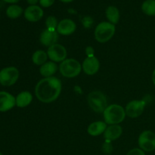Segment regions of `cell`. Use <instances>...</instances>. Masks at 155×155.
Masks as SVG:
<instances>
[{
  "label": "cell",
  "mask_w": 155,
  "mask_h": 155,
  "mask_svg": "<svg viewBox=\"0 0 155 155\" xmlns=\"http://www.w3.org/2000/svg\"><path fill=\"white\" fill-rule=\"evenodd\" d=\"M61 92V82L54 77L42 79L35 88L36 98L43 103H51L55 101L60 95Z\"/></svg>",
  "instance_id": "1"
},
{
  "label": "cell",
  "mask_w": 155,
  "mask_h": 155,
  "mask_svg": "<svg viewBox=\"0 0 155 155\" xmlns=\"http://www.w3.org/2000/svg\"><path fill=\"white\" fill-rule=\"evenodd\" d=\"M104 121L109 125L119 124L126 117L125 109L119 104H110L103 112Z\"/></svg>",
  "instance_id": "2"
},
{
  "label": "cell",
  "mask_w": 155,
  "mask_h": 155,
  "mask_svg": "<svg viewBox=\"0 0 155 155\" xmlns=\"http://www.w3.org/2000/svg\"><path fill=\"white\" fill-rule=\"evenodd\" d=\"M89 107L96 113H103L107 107V100L105 95L101 91L90 92L87 98Z\"/></svg>",
  "instance_id": "3"
},
{
  "label": "cell",
  "mask_w": 155,
  "mask_h": 155,
  "mask_svg": "<svg viewBox=\"0 0 155 155\" xmlns=\"http://www.w3.org/2000/svg\"><path fill=\"white\" fill-rule=\"evenodd\" d=\"M114 24H110V22H101L97 25L95 30V39L101 43L107 42L111 39L115 33Z\"/></svg>",
  "instance_id": "4"
},
{
  "label": "cell",
  "mask_w": 155,
  "mask_h": 155,
  "mask_svg": "<svg viewBox=\"0 0 155 155\" xmlns=\"http://www.w3.org/2000/svg\"><path fill=\"white\" fill-rule=\"evenodd\" d=\"M60 72L63 77L67 78H74L77 77L80 74L82 70V66L74 58L65 59L60 64Z\"/></svg>",
  "instance_id": "5"
},
{
  "label": "cell",
  "mask_w": 155,
  "mask_h": 155,
  "mask_svg": "<svg viewBox=\"0 0 155 155\" xmlns=\"http://www.w3.org/2000/svg\"><path fill=\"white\" fill-rule=\"evenodd\" d=\"M19 77V71L15 67L5 68L0 71V83L2 86H10L15 84Z\"/></svg>",
  "instance_id": "6"
},
{
  "label": "cell",
  "mask_w": 155,
  "mask_h": 155,
  "mask_svg": "<svg viewBox=\"0 0 155 155\" xmlns=\"http://www.w3.org/2000/svg\"><path fill=\"white\" fill-rule=\"evenodd\" d=\"M139 145L144 151L150 152L155 149V134L150 130H145L139 135Z\"/></svg>",
  "instance_id": "7"
},
{
  "label": "cell",
  "mask_w": 155,
  "mask_h": 155,
  "mask_svg": "<svg viewBox=\"0 0 155 155\" xmlns=\"http://www.w3.org/2000/svg\"><path fill=\"white\" fill-rule=\"evenodd\" d=\"M146 101L145 100H133L127 104L125 108L126 114L131 118L140 116L145 110Z\"/></svg>",
  "instance_id": "8"
},
{
  "label": "cell",
  "mask_w": 155,
  "mask_h": 155,
  "mask_svg": "<svg viewBox=\"0 0 155 155\" xmlns=\"http://www.w3.org/2000/svg\"><path fill=\"white\" fill-rule=\"evenodd\" d=\"M47 54L50 60L53 62L64 61L67 57V50L64 46L61 44H54L48 47Z\"/></svg>",
  "instance_id": "9"
},
{
  "label": "cell",
  "mask_w": 155,
  "mask_h": 155,
  "mask_svg": "<svg viewBox=\"0 0 155 155\" xmlns=\"http://www.w3.org/2000/svg\"><path fill=\"white\" fill-rule=\"evenodd\" d=\"M100 68L99 61L96 57H87L83 61L82 68L87 75H94L98 71Z\"/></svg>",
  "instance_id": "10"
},
{
  "label": "cell",
  "mask_w": 155,
  "mask_h": 155,
  "mask_svg": "<svg viewBox=\"0 0 155 155\" xmlns=\"http://www.w3.org/2000/svg\"><path fill=\"white\" fill-rule=\"evenodd\" d=\"M58 39V33L57 30H50L46 29L40 34L39 41L43 45L50 47L54 45Z\"/></svg>",
  "instance_id": "11"
},
{
  "label": "cell",
  "mask_w": 155,
  "mask_h": 155,
  "mask_svg": "<svg viewBox=\"0 0 155 155\" xmlns=\"http://www.w3.org/2000/svg\"><path fill=\"white\" fill-rule=\"evenodd\" d=\"M16 104V98L7 92H0V111L11 110Z\"/></svg>",
  "instance_id": "12"
},
{
  "label": "cell",
  "mask_w": 155,
  "mask_h": 155,
  "mask_svg": "<svg viewBox=\"0 0 155 155\" xmlns=\"http://www.w3.org/2000/svg\"><path fill=\"white\" fill-rule=\"evenodd\" d=\"M77 25L75 22L71 19H64L58 23L57 27V32L58 34L63 36H69L75 32Z\"/></svg>",
  "instance_id": "13"
},
{
  "label": "cell",
  "mask_w": 155,
  "mask_h": 155,
  "mask_svg": "<svg viewBox=\"0 0 155 155\" xmlns=\"http://www.w3.org/2000/svg\"><path fill=\"white\" fill-rule=\"evenodd\" d=\"M43 10L38 5H30L24 11V18L30 22H36L43 17Z\"/></svg>",
  "instance_id": "14"
},
{
  "label": "cell",
  "mask_w": 155,
  "mask_h": 155,
  "mask_svg": "<svg viewBox=\"0 0 155 155\" xmlns=\"http://www.w3.org/2000/svg\"><path fill=\"white\" fill-rule=\"evenodd\" d=\"M123 130L122 127L118 124L115 125H110L107 127L106 130L104 133V137L105 140H108L112 142L116 139H119L122 135Z\"/></svg>",
  "instance_id": "15"
},
{
  "label": "cell",
  "mask_w": 155,
  "mask_h": 155,
  "mask_svg": "<svg viewBox=\"0 0 155 155\" xmlns=\"http://www.w3.org/2000/svg\"><path fill=\"white\" fill-rule=\"evenodd\" d=\"M107 124L103 121H96L89 126L87 132L90 136H98L104 133L107 129Z\"/></svg>",
  "instance_id": "16"
},
{
  "label": "cell",
  "mask_w": 155,
  "mask_h": 155,
  "mask_svg": "<svg viewBox=\"0 0 155 155\" xmlns=\"http://www.w3.org/2000/svg\"><path fill=\"white\" fill-rule=\"evenodd\" d=\"M58 70V66L54 62L48 61L42 64L39 69V73L45 78L51 77L56 73Z\"/></svg>",
  "instance_id": "17"
},
{
  "label": "cell",
  "mask_w": 155,
  "mask_h": 155,
  "mask_svg": "<svg viewBox=\"0 0 155 155\" xmlns=\"http://www.w3.org/2000/svg\"><path fill=\"white\" fill-rule=\"evenodd\" d=\"M33 101V95L30 92L24 91L21 92L16 97V105L19 107H25Z\"/></svg>",
  "instance_id": "18"
},
{
  "label": "cell",
  "mask_w": 155,
  "mask_h": 155,
  "mask_svg": "<svg viewBox=\"0 0 155 155\" xmlns=\"http://www.w3.org/2000/svg\"><path fill=\"white\" fill-rule=\"evenodd\" d=\"M106 18L112 24H117L120 21V12L115 6H109L106 9Z\"/></svg>",
  "instance_id": "19"
},
{
  "label": "cell",
  "mask_w": 155,
  "mask_h": 155,
  "mask_svg": "<svg viewBox=\"0 0 155 155\" xmlns=\"http://www.w3.org/2000/svg\"><path fill=\"white\" fill-rule=\"evenodd\" d=\"M47 58H48V54L47 52L42 51V50H38L33 53L32 56V61L33 64L38 66H42L45 63H46Z\"/></svg>",
  "instance_id": "20"
},
{
  "label": "cell",
  "mask_w": 155,
  "mask_h": 155,
  "mask_svg": "<svg viewBox=\"0 0 155 155\" xmlns=\"http://www.w3.org/2000/svg\"><path fill=\"white\" fill-rule=\"evenodd\" d=\"M23 8L18 5H12L6 10V15L12 19L18 18L22 15Z\"/></svg>",
  "instance_id": "21"
},
{
  "label": "cell",
  "mask_w": 155,
  "mask_h": 155,
  "mask_svg": "<svg viewBox=\"0 0 155 155\" xmlns=\"http://www.w3.org/2000/svg\"><path fill=\"white\" fill-rule=\"evenodd\" d=\"M142 10L143 13L148 16L155 15V0H146L142 5Z\"/></svg>",
  "instance_id": "22"
},
{
  "label": "cell",
  "mask_w": 155,
  "mask_h": 155,
  "mask_svg": "<svg viewBox=\"0 0 155 155\" xmlns=\"http://www.w3.org/2000/svg\"><path fill=\"white\" fill-rule=\"evenodd\" d=\"M58 24V23L57 19L54 16L48 17L46 21H45V25H46L48 30H57Z\"/></svg>",
  "instance_id": "23"
},
{
  "label": "cell",
  "mask_w": 155,
  "mask_h": 155,
  "mask_svg": "<svg viewBox=\"0 0 155 155\" xmlns=\"http://www.w3.org/2000/svg\"><path fill=\"white\" fill-rule=\"evenodd\" d=\"M102 151L106 154H111L112 151H113V145H112L110 141L105 140V142L102 145Z\"/></svg>",
  "instance_id": "24"
},
{
  "label": "cell",
  "mask_w": 155,
  "mask_h": 155,
  "mask_svg": "<svg viewBox=\"0 0 155 155\" xmlns=\"http://www.w3.org/2000/svg\"><path fill=\"white\" fill-rule=\"evenodd\" d=\"M94 21L92 19V18L89 16H86L82 19V24L83 26L84 27V28L89 29L90 27H92V26L93 25Z\"/></svg>",
  "instance_id": "25"
},
{
  "label": "cell",
  "mask_w": 155,
  "mask_h": 155,
  "mask_svg": "<svg viewBox=\"0 0 155 155\" xmlns=\"http://www.w3.org/2000/svg\"><path fill=\"white\" fill-rule=\"evenodd\" d=\"M127 155H145V151H142L141 148H133L130 150Z\"/></svg>",
  "instance_id": "26"
},
{
  "label": "cell",
  "mask_w": 155,
  "mask_h": 155,
  "mask_svg": "<svg viewBox=\"0 0 155 155\" xmlns=\"http://www.w3.org/2000/svg\"><path fill=\"white\" fill-rule=\"evenodd\" d=\"M54 2V0H39V4L44 8H48L52 5Z\"/></svg>",
  "instance_id": "27"
},
{
  "label": "cell",
  "mask_w": 155,
  "mask_h": 155,
  "mask_svg": "<svg viewBox=\"0 0 155 155\" xmlns=\"http://www.w3.org/2000/svg\"><path fill=\"white\" fill-rule=\"evenodd\" d=\"M86 54L87 57H93V56H95V49L92 46L86 47Z\"/></svg>",
  "instance_id": "28"
},
{
  "label": "cell",
  "mask_w": 155,
  "mask_h": 155,
  "mask_svg": "<svg viewBox=\"0 0 155 155\" xmlns=\"http://www.w3.org/2000/svg\"><path fill=\"white\" fill-rule=\"evenodd\" d=\"M38 1H39V0H27V2H28L29 4L31 5H36V4L38 2Z\"/></svg>",
  "instance_id": "29"
},
{
  "label": "cell",
  "mask_w": 155,
  "mask_h": 155,
  "mask_svg": "<svg viewBox=\"0 0 155 155\" xmlns=\"http://www.w3.org/2000/svg\"><path fill=\"white\" fill-rule=\"evenodd\" d=\"M4 1L8 3H16L18 2L19 1H21V0H4Z\"/></svg>",
  "instance_id": "30"
},
{
  "label": "cell",
  "mask_w": 155,
  "mask_h": 155,
  "mask_svg": "<svg viewBox=\"0 0 155 155\" xmlns=\"http://www.w3.org/2000/svg\"><path fill=\"white\" fill-rule=\"evenodd\" d=\"M152 81H153V83H154V84L155 86V69H154V72H153V74H152Z\"/></svg>",
  "instance_id": "31"
},
{
  "label": "cell",
  "mask_w": 155,
  "mask_h": 155,
  "mask_svg": "<svg viewBox=\"0 0 155 155\" xmlns=\"http://www.w3.org/2000/svg\"><path fill=\"white\" fill-rule=\"evenodd\" d=\"M61 2H65V3H68V2H73L74 0H60Z\"/></svg>",
  "instance_id": "32"
},
{
  "label": "cell",
  "mask_w": 155,
  "mask_h": 155,
  "mask_svg": "<svg viewBox=\"0 0 155 155\" xmlns=\"http://www.w3.org/2000/svg\"><path fill=\"white\" fill-rule=\"evenodd\" d=\"M0 155H3L2 154H1V153H0Z\"/></svg>",
  "instance_id": "33"
}]
</instances>
